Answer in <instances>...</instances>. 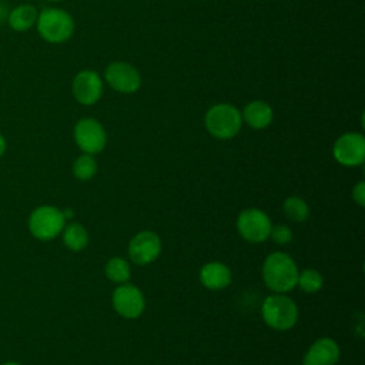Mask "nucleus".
<instances>
[{
    "label": "nucleus",
    "instance_id": "nucleus-5",
    "mask_svg": "<svg viewBox=\"0 0 365 365\" xmlns=\"http://www.w3.org/2000/svg\"><path fill=\"white\" fill-rule=\"evenodd\" d=\"M66 225L63 211L53 205H40L34 208L29 217V230L33 237L48 241L61 234Z\"/></svg>",
    "mask_w": 365,
    "mask_h": 365
},
{
    "label": "nucleus",
    "instance_id": "nucleus-1",
    "mask_svg": "<svg viewBox=\"0 0 365 365\" xmlns=\"http://www.w3.org/2000/svg\"><path fill=\"white\" fill-rule=\"evenodd\" d=\"M262 278L271 291L277 294H285L297 287V264L288 254L275 251L269 254L264 261Z\"/></svg>",
    "mask_w": 365,
    "mask_h": 365
},
{
    "label": "nucleus",
    "instance_id": "nucleus-25",
    "mask_svg": "<svg viewBox=\"0 0 365 365\" xmlns=\"http://www.w3.org/2000/svg\"><path fill=\"white\" fill-rule=\"evenodd\" d=\"M3 365H21V364H19V362H14V361H9V362H4Z\"/></svg>",
    "mask_w": 365,
    "mask_h": 365
},
{
    "label": "nucleus",
    "instance_id": "nucleus-6",
    "mask_svg": "<svg viewBox=\"0 0 365 365\" xmlns=\"http://www.w3.org/2000/svg\"><path fill=\"white\" fill-rule=\"evenodd\" d=\"M271 228L269 217L258 208H247L237 218V230L248 242H262L269 237Z\"/></svg>",
    "mask_w": 365,
    "mask_h": 365
},
{
    "label": "nucleus",
    "instance_id": "nucleus-13",
    "mask_svg": "<svg viewBox=\"0 0 365 365\" xmlns=\"http://www.w3.org/2000/svg\"><path fill=\"white\" fill-rule=\"evenodd\" d=\"M339 346L338 344L328 338L317 339L305 352L302 365H335L339 361Z\"/></svg>",
    "mask_w": 365,
    "mask_h": 365
},
{
    "label": "nucleus",
    "instance_id": "nucleus-19",
    "mask_svg": "<svg viewBox=\"0 0 365 365\" xmlns=\"http://www.w3.org/2000/svg\"><path fill=\"white\" fill-rule=\"evenodd\" d=\"M282 208H284V214L291 221H295V222H302L309 215V208L307 202L299 197H288L284 201Z\"/></svg>",
    "mask_w": 365,
    "mask_h": 365
},
{
    "label": "nucleus",
    "instance_id": "nucleus-16",
    "mask_svg": "<svg viewBox=\"0 0 365 365\" xmlns=\"http://www.w3.org/2000/svg\"><path fill=\"white\" fill-rule=\"evenodd\" d=\"M37 17L38 11L33 4H20L9 13L7 23L14 31H26L36 26Z\"/></svg>",
    "mask_w": 365,
    "mask_h": 365
},
{
    "label": "nucleus",
    "instance_id": "nucleus-24",
    "mask_svg": "<svg viewBox=\"0 0 365 365\" xmlns=\"http://www.w3.org/2000/svg\"><path fill=\"white\" fill-rule=\"evenodd\" d=\"M6 148H7L6 138L3 137V134H0V158H1V157H3V154L6 153Z\"/></svg>",
    "mask_w": 365,
    "mask_h": 365
},
{
    "label": "nucleus",
    "instance_id": "nucleus-17",
    "mask_svg": "<svg viewBox=\"0 0 365 365\" xmlns=\"http://www.w3.org/2000/svg\"><path fill=\"white\" fill-rule=\"evenodd\" d=\"M63 241L71 251H81L88 244V234L86 228L78 222H71L63 228Z\"/></svg>",
    "mask_w": 365,
    "mask_h": 365
},
{
    "label": "nucleus",
    "instance_id": "nucleus-18",
    "mask_svg": "<svg viewBox=\"0 0 365 365\" xmlns=\"http://www.w3.org/2000/svg\"><path fill=\"white\" fill-rule=\"evenodd\" d=\"M104 271H106V277L115 284H124L131 277V269L128 262L120 257L110 258L106 264Z\"/></svg>",
    "mask_w": 365,
    "mask_h": 365
},
{
    "label": "nucleus",
    "instance_id": "nucleus-12",
    "mask_svg": "<svg viewBox=\"0 0 365 365\" xmlns=\"http://www.w3.org/2000/svg\"><path fill=\"white\" fill-rule=\"evenodd\" d=\"M103 94V81L93 70H83L73 78V96L84 106L96 104Z\"/></svg>",
    "mask_w": 365,
    "mask_h": 365
},
{
    "label": "nucleus",
    "instance_id": "nucleus-11",
    "mask_svg": "<svg viewBox=\"0 0 365 365\" xmlns=\"http://www.w3.org/2000/svg\"><path fill=\"white\" fill-rule=\"evenodd\" d=\"M161 251V240L153 231L135 234L128 244V257L137 265H147L157 259Z\"/></svg>",
    "mask_w": 365,
    "mask_h": 365
},
{
    "label": "nucleus",
    "instance_id": "nucleus-15",
    "mask_svg": "<svg viewBox=\"0 0 365 365\" xmlns=\"http://www.w3.org/2000/svg\"><path fill=\"white\" fill-rule=\"evenodd\" d=\"M241 117L250 127L261 130L271 124L274 113L268 103L262 100H254L244 107Z\"/></svg>",
    "mask_w": 365,
    "mask_h": 365
},
{
    "label": "nucleus",
    "instance_id": "nucleus-22",
    "mask_svg": "<svg viewBox=\"0 0 365 365\" xmlns=\"http://www.w3.org/2000/svg\"><path fill=\"white\" fill-rule=\"evenodd\" d=\"M269 237L278 245H287L292 241V231L289 230V227L279 224V225H275V227L271 228Z\"/></svg>",
    "mask_w": 365,
    "mask_h": 365
},
{
    "label": "nucleus",
    "instance_id": "nucleus-9",
    "mask_svg": "<svg viewBox=\"0 0 365 365\" xmlns=\"http://www.w3.org/2000/svg\"><path fill=\"white\" fill-rule=\"evenodd\" d=\"M335 160L345 167H355L365 160V138L361 133H345L334 144Z\"/></svg>",
    "mask_w": 365,
    "mask_h": 365
},
{
    "label": "nucleus",
    "instance_id": "nucleus-20",
    "mask_svg": "<svg viewBox=\"0 0 365 365\" xmlns=\"http://www.w3.org/2000/svg\"><path fill=\"white\" fill-rule=\"evenodd\" d=\"M97 173V163L91 154H83L77 157L73 163V174L76 178L81 181H87L93 178Z\"/></svg>",
    "mask_w": 365,
    "mask_h": 365
},
{
    "label": "nucleus",
    "instance_id": "nucleus-26",
    "mask_svg": "<svg viewBox=\"0 0 365 365\" xmlns=\"http://www.w3.org/2000/svg\"><path fill=\"white\" fill-rule=\"evenodd\" d=\"M48 1H60V0H48Z\"/></svg>",
    "mask_w": 365,
    "mask_h": 365
},
{
    "label": "nucleus",
    "instance_id": "nucleus-2",
    "mask_svg": "<svg viewBox=\"0 0 365 365\" xmlns=\"http://www.w3.org/2000/svg\"><path fill=\"white\" fill-rule=\"evenodd\" d=\"M36 27L43 40L58 44L73 36L74 20L63 9L47 7L38 13Z\"/></svg>",
    "mask_w": 365,
    "mask_h": 365
},
{
    "label": "nucleus",
    "instance_id": "nucleus-4",
    "mask_svg": "<svg viewBox=\"0 0 365 365\" xmlns=\"http://www.w3.org/2000/svg\"><path fill=\"white\" fill-rule=\"evenodd\" d=\"M262 319L269 328L287 331L297 324L298 308L295 302L285 294L268 295L261 307Z\"/></svg>",
    "mask_w": 365,
    "mask_h": 365
},
{
    "label": "nucleus",
    "instance_id": "nucleus-7",
    "mask_svg": "<svg viewBox=\"0 0 365 365\" xmlns=\"http://www.w3.org/2000/svg\"><path fill=\"white\" fill-rule=\"evenodd\" d=\"M76 144L86 154L100 153L107 143L104 127L94 118H81L74 125Z\"/></svg>",
    "mask_w": 365,
    "mask_h": 365
},
{
    "label": "nucleus",
    "instance_id": "nucleus-23",
    "mask_svg": "<svg viewBox=\"0 0 365 365\" xmlns=\"http://www.w3.org/2000/svg\"><path fill=\"white\" fill-rule=\"evenodd\" d=\"M352 198H354V201H355L358 205H361V207L365 205V182H364V181L358 182V184L354 187V190H352Z\"/></svg>",
    "mask_w": 365,
    "mask_h": 365
},
{
    "label": "nucleus",
    "instance_id": "nucleus-10",
    "mask_svg": "<svg viewBox=\"0 0 365 365\" xmlns=\"http://www.w3.org/2000/svg\"><path fill=\"white\" fill-rule=\"evenodd\" d=\"M106 81L118 93L131 94L141 86V76L138 70L125 61L110 63L104 73Z\"/></svg>",
    "mask_w": 365,
    "mask_h": 365
},
{
    "label": "nucleus",
    "instance_id": "nucleus-21",
    "mask_svg": "<svg viewBox=\"0 0 365 365\" xmlns=\"http://www.w3.org/2000/svg\"><path fill=\"white\" fill-rule=\"evenodd\" d=\"M322 284H324V278L317 269L307 268L302 272H298L297 285H299V288L307 294H314L319 291L322 288Z\"/></svg>",
    "mask_w": 365,
    "mask_h": 365
},
{
    "label": "nucleus",
    "instance_id": "nucleus-14",
    "mask_svg": "<svg viewBox=\"0 0 365 365\" xmlns=\"http://www.w3.org/2000/svg\"><path fill=\"white\" fill-rule=\"evenodd\" d=\"M200 281L205 288L218 291V289H222L230 285L231 271L225 264L212 261V262L202 265V268L200 271Z\"/></svg>",
    "mask_w": 365,
    "mask_h": 365
},
{
    "label": "nucleus",
    "instance_id": "nucleus-8",
    "mask_svg": "<svg viewBox=\"0 0 365 365\" xmlns=\"http://www.w3.org/2000/svg\"><path fill=\"white\" fill-rule=\"evenodd\" d=\"M113 307L118 315L127 319L138 318L145 308L144 295L133 284H120L113 292Z\"/></svg>",
    "mask_w": 365,
    "mask_h": 365
},
{
    "label": "nucleus",
    "instance_id": "nucleus-3",
    "mask_svg": "<svg viewBox=\"0 0 365 365\" xmlns=\"http://www.w3.org/2000/svg\"><path fill=\"white\" fill-rule=\"evenodd\" d=\"M204 123L211 135L220 140H228L235 137L241 130L242 117L232 104L220 103L207 111Z\"/></svg>",
    "mask_w": 365,
    "mask_h": 365
}]
</instances>
